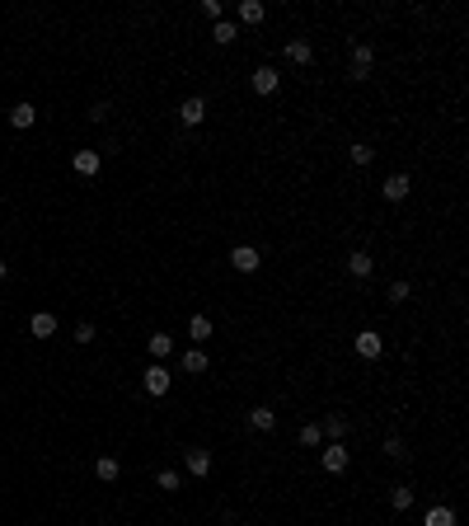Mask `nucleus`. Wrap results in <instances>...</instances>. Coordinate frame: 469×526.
Returning a JSON list of instances; mask_svg holds the SVG:
<instances>
[{"instance_id":"f8f14e48","label":"nucleus","mask_w":469,"mask_h":526,"mask_svg":"<svg viewBox=\"0 0 469 526\" xmlns=\"http://www.w3.org/2000/svg\"><path fill=\"white\" fill-rule=\"evenodd\" d=\"M287 61H296V66H310V61H314V48L305 43V38H291V43H287Z\"/></svg>"},{"instance_id":"39448f33","label":"nucleus","mask_w":469,"mask_h":526,"mask_svg":"<svg viewBox=\"0 0 469 526\" xmlns=\"http://www.w3.org/2000/svg\"><path fill=\"white\" fill-rule=\"evenodd\" d=\"M259 249H254V244H239V249H235V254H230V268H235V273H254V268H259Z\"/></svg>"},{"instance_id":"2eb2a0df","label":"nucleus","mask_w":469,"mask_h":526,"mask_svg":"<svg viewBox=\"0 0 469 526\" xmlns=\"http://www.w3.org/2000/svg\"><path fill=\"white\" fill-rule=\"evenodd\" d=\"M319 432H324L329 442H342V437H347V419H338V414H329V419L319 423Z\"/></svg>"},{"instance_id":"c85d7f7f","label":"nucleus","mask_w":469,"mask_h":526,"mask_svg":"<svg viewBox=\"0 0 469 526\" xmlns=\"http://www.w3.org/2000/svg\"><path fill=\"white\" fill-rule=\"evenodd\" d=\"M76 343H94V324H89V319L76 324Z\"/></svg>"},{"instance_id":"cd10ccee","label":"nucleus","mask_w":469,"mask_h":526,"mask_svg":"<svg viewBox=\"0 0 469 526\" xmlns=\"http://www.w3.org/2000/svg\"><path fill=\"white\" fill-rule=\"evenodd\" d=\"M216 43H221V48L235 43V24H216Z\"/></svg>"},{"instance_id":"393cba45","label":"nucleus","mask_w":469,"mask_h":526,"mask_svg":"<svg viewBox=\"0 0 469 526\" xmlns=\"http://www.w3.org/2000/svg\"><path fill=\"white\" fill-rule=\"evenodd\" d=\"M347 156H352V165H371V160H375V151H371L366 141H357V146H352Z\"/></svg>"},{"instance_id":"f3484780","label":"nucleus","mask_w":469,"mask_h":526,"mask_svg":"<svg viewBox=\"0 0 469 526\" xmlns=\"http://www.w3.org/2000/svg\"><path fill=\"white\" fill-rule=\"evenodd\" d=\"M146 348H151V357H155V362H164V357L174 353V339H169V334H151V339H146Z\"/></svg>"},{"instance_id":"ddd939ff","label":"nucleus","mask_w":469,"mask_h":526,"mask_svg":"<svg viewBox=\"0 0 469 526\" xmlns=\"http://www.w3.org/2000/svg\"><path fill=\"white\" fill-rule=\"evenodd\" d=\"M207 367H211V362H207L202 348H188V353H183V371H188V376H202Z\"/></svg>"},{"instance_id":"b1692460","label":"nucleus","mask_w":469,"mask_h":526,"mask_svg":"<svg viewBox=\"0 0 469 526\" xmlns=\"http://www.w3.org/2000/svg\"><path fill=\"white\" fill-rule=\"evenodd\" d=\"M301 447H324V432H319V423H305V428H301Z\"/></svg>"},{"instance_id":"5701e85b","label":"nucleus","mask_w":469,"mask_h":526,"mask_svg":"<svg viewBox=\"0 0 469 526\" xmlns=\"http://www.w3.org/2000/svg\"><path fill=\"white\" fill-rule=\"evenodd\" d=\"M390 507H394V512H408V507H413V489H404V484H399V489L390 494Z\"/></svg>"},{"instance_id":"6e6552de","label":"nucleus","mask_w":469,"mask_h":526,"mask_svg":"<svg viewBox=\"0 0 469 526\" xmlns=\"http://www.w3.org/2000/svg\"><path fill=\"white\" fill-rule=\"evenodd\" d=\"M28 334H33V339H52L56 334V315L52 311H38V315L28 319Z\"/></svg>"},{"instance_id":"a211bd4d","label":"nucleus","mask_w":469,"mask_h":526,"mask_svg":"<svg viewBox=\"0 0 469 526\" xmlns=\"http://www.w3.org/2000/svg\"><path fill=\"white\" fill-rule=\"evenodd\" d=\"M422 526H455V512H450L446 503H437V507H427V517H422Z\"/></svg>"},{"instance_id":"4468645a","label":"nucleus","mask_w":469,"mask_h":526,"mask_svg":"<svg viewBox=\"0 0 469 526\" xmlns=\"http://www.w3.org/2000/svg\"><path fill=\"white\" fill-rule=\"evenodd\" d=\"M211 334H216V324H211L207 315H193L188 319V339H197V343H207Z\"/></svg>"},{"instance_id":"bb28decb","label":"nucleus","mask_w":469,"mask_h":526,"mask_svg":"<svg viewBox=\"0 0 469 526\" xmlns=\"http://www.w3.org/2000/svg\"><path fill=\"white\" fill-rule=\"evenodd\" d=\"M385 456H390V461H399V456H404V442H399L394 432H390V437H385Z\"/></svg>"},{"instance_id":"1a4fd4ad","label":"nucleus","mask_w":469,"mask_h":526,"mask_svg":"<svg viewBox=\"0 0 469 526\" xmlns=\"http://www.w3.org/2000/svg\"><path fill=\"white\" fill-rule=\"evenodd\" d=\"M71 165H76V174H85V179H89V174H99V169H104V156H99V151H76V160H71Z\"/></svg>"},{"instance_id":"4be33fe9","label":"nucleus","mask_w":469,"mask_h":526,"mask_svg":"<svg viewBox=\"0 0 469 526\" xmlns=\"http://www.w3.org/2000/svg\"><path fill=\"white\" fill-rule=\"evenodd\" d=\"M263 14H268L263 0H244V5H239V19H244V24H263Z\"/></svg>"},{"instance_id":"9d476101","label":"nucleus","mask_w":469,"mask_h":526,"mask_svg":"<svg viewBox=\"0 0 469 526\" xmlns=\"http://www.w3.org/2000/svg\"><path fill=\"white\" fill-rule=\"evenodd\" d=\"M183 461H188V470L197 474V479H207V474H211V451H202V447H188V456H183Z\"/></svg>"},{"instance_id":"dca6fc26","label":"nucleus","mask_w":469,"mask_h":526,"mask_svg":"<svg viewBox=\"0 0 469 526\" xmlns=\"http://www.w3.org/2000/svg\"><path fill=\"white\" fill-rule=\"evenodd\" d=\"M272 90H277V71H272V66H259V71H254V94H272Z\"/></svg>"},{"instance_id":"2f4dec72","label":"nucleus","mask_w":469,"mask_h":526,"mask_svg":"<svg viewBox=\"0 0 469 526\" xmlns=\"http://www.w3.org/2000/svg\"><path fill=\"white\" fill-rule=\"evenodd\" d=\"M5 273H10V268H5V263H0V282H5Z\"/></svg>"},{"instance_id":"20e7f679","label":"nucleus","mask_w":469,"mask_h":526,"mask_svg":"<svg viewBox=\"0 0 469 526\" xmlns=\"http://www.w3.org/2000/svg\"><path fill=\"white\" fill-rule=\"evenodd\" d=\"M202 118H207V99L193 94V99H183V104H179V123H183V127H197Z\"/></svg>"},{"instance_id":"412c9836","label":"nucleus","mask_w":469,"mask_h":526,"mask_svg":"<svg viewBox=\"0 0 469 526\" xmlns=\"http://www.w3.org/2000/svg\"><path fill=\"white\" fill-rule=\"evenodd\" d=\"M94 474H99V479H104V484H113V479H118V474H122V465H118V461H113V456H99V461H94Z\"/></svg>"},{"instance_id":"7c9ffc66","label":"nucleus","mask_w":469,"mask_h":526,"mask_svg":"<svg viewBox=\"0 0 469 526\" xmlns=\"http://www.w3.org/2000/svg\"><path fill=\"white\" fill-rule=\"evenodd\" d=\"M390 301H408V282H394V287H390Z\"/></svg>"},{"instance_id":"f03ea898","label":"nucleus","mask_w":469,"mask_h":526,"mask_svg":"<svg viewBox=\"0 0 469 526\" xmlns=\"http://www.w3.org/2000/svg\"><path fill=\"white\" fill-rule=\"evenodd\" d=\"M347 461H352V456H347V447H342V442H329V447L319 451V465H324V474H342V470H347Z\"/></svg>"},{"instance_id":"aec40b11","label":"nucleus","mask_w":469,"mask_h":526,"mask_svg":"<svg viewBox=\"0 0 469 526\" xmlns=\"http://www.w3.org/2000/svg\"><path fill=\"white\" fill-rule=\"evenodd\" d=\"M249 428H254V432H272V428H277V414H272V409H254V414H249Z\"/></svg>"},{"instance_id":"7ed1b4c3","label":"nucleus","mask_w":469,"mask_h":526,"mask_svg":"<svg viewBox=\"0 0 469 526\" xmlns=\"http://www.w3.org/2000/svg\"><path fill=\"white\" fill-rule=\"evenodd\" d=\"M352 348H357V357H366V362H375V357L385 353V339H380L375 329H362V334H357V343H352Z\"/></svg>"},{"instance_id":"c756f323","label":"nucleus","mask_w":469,"mask_h":526,"mask_svg":"<svg viewBox=\"0 0 469 526\" xmlns=\"http://www.w3.org/2000/svg\"><path fill=\"white\" fill-rule=\"evenodd\" d=\"M202 14H207V19H216V24H221V0H202Z\"/></svg>"},{"instance_id":"a878e982","label":"nucleus","mask_w":469,"mask_h":526,"mask_svg":"<svg viewBox=\"0 0 469 526\" xmlns=\"http://www.w3.org/2000/svg\"><path fill=\"white\" fill-rule=\"evenodd\" d=\"M155 479H160V489H164V494H174V489H179V474H174V470H160Z\"/></svg>"},{"instance_id":"6ab92c4d","label":"nucleus","mask_w":469,"mask_h":526,"mask_svg":"<svg viewBox=\"0 0 469 526\" xmlns=\"http://www.w3.org/2000/svg\"><path fill=\"white\" fill-rule=\"evenodd\" d=\"M371 268H375V263H371V254H366V249H357V254L347 259V273H352V277H371Z\"/></svg>"},{"instance_id":"423d86ee","label":"nucleus","mask_w":469,"mask_h":526,"mask_svg":"<svg viewBox=\"0 0 469 526\" xmlns=\"http://www.w3.org/2000/svg\"><path fill=\"white\" fill-rule=\"evenodd\" d=\"M408 174H390V179H385V184H380V193H385V202H404V198H408Z\"/></svg>"},{"instance_id":"0eeeda50","label":"nucleus","mask_w":469,"mask_h":526,"mask_svg":"<svg viewBox=\"0 0 469 526\" xmlns=\"http://www.w3.org/2000/svg\"><path fill=\"white\" fill-rule=\"evenodd\" d=\"M371 61H375V52H371V43H357V48H352V80H366V71H371Z\"/></svg>"},{"instance_id":"f257e3e1","label":"nucleus","mask_w":469,"mask_h":526,"mask_svg":"<svg viewBox=\"0 0 469 526\" xmlns=\"http://www.w3.org/2000/svg\"><path fill=\"white\" fill-rule=\"evenodd\" d=\"M141 386H146V394H169L174 371L164 367V362H151V367H146V376H141Z\"/></svg>"},{"instance_id":"9b49d317","label":"nucleus","mask_w":469,"mask_h":526,"mask_svg":"<svg viewBox=\"0 0 469 526\" xmlns=\"http://www.w3.org/2000/svg\"><path fill=\"white\" fill-rule=\"evenodd\" d=\"M33 123H38V108H33V104H14V108H10V127L28 132Z\"/></svg>"}]
</instances>
